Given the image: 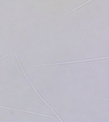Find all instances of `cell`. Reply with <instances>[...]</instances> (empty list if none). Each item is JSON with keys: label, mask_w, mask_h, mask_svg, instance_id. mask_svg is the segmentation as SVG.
<instances>
[{"label": "cell", "mask_w": 109, "mask_h": 122, "mask_svg": "<svg viewBox=\"0 0 109 122\" xmlns=\"http://www.w3.org/2000/svg\"><path fill=\"white\" fill-rule=\"evenodd\" d=\"M13 54H14V55H15V57H16V59H17V62H18V64H19V66H20V67H21V70H22V71L23 74H24V76H25V78H26V80H27V81H28L29 83L31 84V86H32V88H33V90H34V91L35 92V93H36V94H37V95H38V97H40V99H41V100H42V101H43V102H44L45 103V104L47 105V106L49 107V108L50 109H51L52 111V112H54V114H55V116H57V118H58V119H59V120H60V121H61V122H63V120H61V118H60V117H59V116H58V115H57V114H56V112H55V111L52 108L51 106H50V105L49 104H48V103L47 102H46L45 100V99H44V98H43V97H42V96H41V95H40V93H38V91H37V90H36V88H34V85H33V84L32 83H31V81H30V80H29V78H28V77H27V75H26V72H25L24 69V68H23V67L22 66V64H21V61H20V60H19V57H18V56H17V54H16V53H15V51H13Z\"/></svg>", "instance_id": "6da1fadb"}, {"label": "cell", "mask_w": 109, "mask_h": 122, "mask_svg": "<svg viewBox=\"0 0 109 122\" xmlns=\"http://www.w3.org/2000/svg\"><path fill=\"white\" fill-rule=\"evenodd\" d=\"M109 57L107 56L106 57H97L94 59H85V60H79V61H68V62H52V63H45V64H33V67H43V66H55V65H61V64H71V63H77V62H89L92 61H96V60H99V59H108Z\"/></svg>", "instance_id": "7a4b0ae2"}, {"label": "cell", "mask_w": 109, "mask_h": 122, "mask_svg": "<svg viewBox=\"0 0 109 122\" xmlns=\"http://www.w3.org/2000/svg\"><path fill=\"white\" fill-rule=\"evenodd\" d=\"M0 108L6 109H10V110L18 111H21V112H27V113H30V114H36V115H38V116H45V117L52 118V116H50V115H48V114H40V113H38V112H34V111H28V110H25V109H19L11 108V107H6V106H0Z\"/></svg>", "instance_id": "3957f363"}]
</instances>
